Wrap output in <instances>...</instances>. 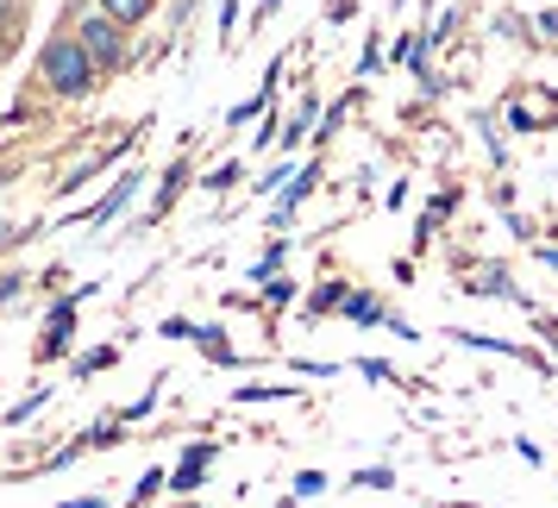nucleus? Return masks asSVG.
Wrapping results in <instances>:
<instances>
[{"label":"nucleus","mask_w":558,"mask_h":508,"mask_svg":"<svg viewBox=\"0 0 558 508\" xmlns=\"http://www.w3.org/2000/svg\"><path fill=\"white\" fill-rule=\"evenodd\" d=\"M38 76H45V88H51L57 101H88V95H95V82H101V63H95L88 45L70 32V38H51V45H45Z\"/></svg>","instance_id":"1"},{"label":"nucleus","mask_w":558,"mask_h":508,"mask_svg":"<svg viewBox=\"0 0 558 508\" xmlns=\"http://www.w3.org/2000/svg\"><path fill=\"white\" fill-rule=\"evenodd\" d=\"M76 38L88 45V57L101 63V76L107 70H120V57H126V20H113L107 7H95V13H82L76 20Z\"/></svg>","instance_id":"2"},{"label":"nucleus","mask_w":558,"mask_h":508,"mask_svg":"<svg viewBox=\"0 0 558 508\" xmlns=\"http://www.w3.org/2000/svg\"><path fill=\"white\" fill-rule=\"evenodd\" d=\"M70 339H76V302H57L51 307V332H45V346H38V352H45V358L70 352Z\"/></svg>","instance_id":"3"},{"label":"nucleus","mask_w":558,"mask_h":508,"mask_svg":"<svg viewBox=\"0 0 558 508\" xmlns=\"http://www.w3.org/2000/svg\"><path fill=\"white\" fill-rule=\"evenodd\" d=\"M207 458H214L207 446H189V458H182V471L170 483H177V489H195V483H202V471H207Z\"/></svg>","instance_id":"4"},{"label":"nucleus","mask_w":558,"mask_h":508,"mask_svg":"<svg viewBox=\"0 0 558 508\" xmlns=\"http://www.w3.org/2000/svg\"><path fill=\"white\" fill-rule=\"evenodd\" d=\"M95 7H107V13L126 20V26H145V20H151V0H95Z\"/></svg>","instance_id":"5"},{"label":"nucleus","mask_w":558,"mask_h":508,"mask_svg":"<svg viewBox=\"0 0 558 508\" xmlns=\"http://www.w3.org/2000/svg\"><path fill=\"white\" fill-rule=\"evenodd\" d=\"M345 314H352L357 327H377V320H383V302H377V295H352V302H345Z\"/></svg>","instance_id":"6"},{"label":"nucleus","mask_w":558,"mask_h":508,"mask_svg":"<svg viewBox=\"0 0 558 508\" xmlns=\"http://www.w3.org/2000/svg\"><path fill=\"white\" fill-rule=\"evenodd\" d=\"M132 189H138V177H120V189H113V195H107V202L95 207V220H107V214H120V207L132 202Z\"/></svg>","instance_id":"7"},{"label":"nucleus","mask_w":558,"mask_h":508,"mask_svg":"<svg viewBox=\"0 0 558 508\" xmlns=\"http://www.w3.org/2000/svg\"><path fill=\"white\" fill-rule=\"evenodd\" d=\"M320 489H327V477H320V471H302V477H295V496H320Z\"/></svg>","instance_id":"8"},{"label":"nucleus","mask_w":558,"mask_h":508,"mask_svg":"<svg viewBox=\"0 0 558 508\" xmlns=\"http://www.w3.org/2000/svg\"><path fill=\"white\" fill-rule=\"evenodd\" d=\"M239 177H245V170H239V164H227V170H214V177H207V189H232Z\"/></svg>","instance_id":"9"},{"label":"nucleus","mask_w":558,"mask_h":508,"mask_svg":"<svg viewBox=\"0 0 558 508\" xmlns=\"http://www.w3.org/2000/svg\"><path fill=\"white\" fill-rule=\"evenodd\" d=\"M396 57H402L408 70H421V45H414V38H402V45H396Z\"/></svg>","instance_id":"10"},{"label":"nucleus","mask_w":558,"mask_h":508,"mask_svg":"<svg viewBox=\"0 0 558 508\" xmlns=\"http://www.w3.org/2000/svg\"><path fill=\"white\" fill-rule=\"evenodd\" d=\"M101 364H113V346H101V352H88V358L76 364V371H101Z\"/></svg>","instance_id":"11"},{"label":"nucleus","mask_w":558,"mask_h":508,"mask_svg":"<svg viewBox=\"0 0 558 508\" xmlns=\"http://www.w3.org/2000/svg\"><path fill=\"white\" fill-rule=\"evenodd\" d=\"M357 483H364V489H389L396 477H389V471H357Z\"/></svg>","instance_id":"12"},{"label":"nucleus","mask_w":558,"mask_h":508,"mask_svg":"<svg viewBox=\"0 0 558 508\" xmlns=\"http://www.w3.org/2000/svg\"><path fill=\"white\" fill-rule=\"evenodd\" d=\"M0 32L13 38V0H0Z\"/></svg>","instance_id":"13"},{"label":"nucleus","mask_w":558,"mask_h":508,"mask_svg":"<svg viewBox=\"0 0 558 508\" xmlns=\"http://www.w3.org/2000/svg\"><path fill=\"white\" fill-rule=\"evenodd\" d=\"M7 182H13V170H0V189H7Z\"/></svg>","instance_id":"14"}]
</instances>
